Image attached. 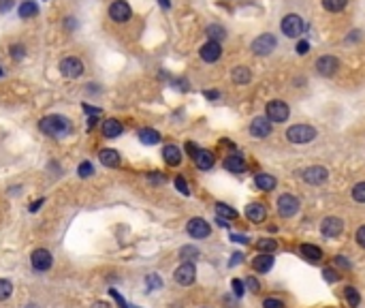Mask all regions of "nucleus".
<instances>
[{"label":"nucleus","mask_w":365,"mask_h":308,"mask_svg":"<svg viewBox=\"0 0 365 308\" xmlns=\"http://www.w3.org/2000/svg\"><path fill=\"white\" fill-rule=\"evenodd\" d=\"M39 128H41L45 135H50V137H54V139H64V137H69V135L73 133V122L69 120L66 116L50 114V116L41 118Z\"/></svg>","instance_id":"1"},{"label":"nucleus","mask_w":365,"mask_h":308,"mask_svg":"<svg viewBox=\"0 0 365 308\" xmlns=\"http://www.w3.org/2000/svg\"><path fill=\"white\" fill-rule=\"evenodd\" d=\"M316 128L310 124H295L286 131V139L290 144H310L312 139H316Z\"/></svg>","instance_id":"2"},{"label":"nucleus","mask_w":365,"mask_h":308,"mask_svg":"<svg viewBox=\"0 0 365 308\" xmlns=\"http://www.w3.org/2000/svg\"><path fill=\"white\" fill-rule=\"evenodd\" d=\"M58 69H60V73H62L66 79H77V77L83 75V71H86L83 62L79 60V58H75V56L62 58V60H60V64H58Z\"/></svg>","instance_id":"3"},{"label":"nucleus","mask_w":365,"mask_h":308,"mask_svg":"<svg viewBox=\"0 0 365 308\" xmlns=\"http://www.w3.org/2000/svg\"><path fill=\"white\" fill-rule=\"evenodd\" d=\"M288 114H290L288 105L284 101H280V99L269 101V103H267V107H265V116L269 118L271 122H286L288 120Z\"/></svg>","instance_id":"4"},{"label":"nucleus","mask_w":365,"mask_h":308,"mask_svg":"<svg viewBox=\"0 0 365 308\" xmlns=\"http://www.w3.org/2000/svg\"><path fill=\"white\" fill-rule=\"evenodd\" d=\"M276 210H278V214L282 216V218H290V216H295L297 212H299V199L295 195H280L278 197V204H276Z\"/></svg>","instance_id":"5"},{"label":"nucleus","mask_w":365,"mask_h":308,"mask_svg":"<svg viewBox=\"0 0 365 308\" xmlns=\"http://www.w3.org/2000/svg\"><path fill=\"white\" fill-rule=\"evenodd\" d=\"M30 266L36 272H47L54 266V255L50 251H45V248H36L30 255Z\"/></svg>","instance_id":"6"},{"label":"nucleus","mask_w":365,"mask_h":308,"mask_svg":"<svg viewBox=\"0 0 365 308\" xmlns=\"http://www.w3.org/2000/svg\"><path fill=\"white\" fill-rule=\"evenodd\" d=\"M186 231H188L190 238H194V240H203V238H208V235L212 233V227H210V223L205 221V218L194 216V218L188 221Z\"/></svg>","instance_id":"7"},{"label":"nucleus","mask_w":365,"mask_h":308,"mask_svg":"<svg viewBox=\"0 0 365 308\" xmlns=\"http://www.w3.org/2000/svg\"><path fill=\"white\" fill-rule=\"evenodd\" d=\"M109 17H111L116 24H126L132 17L130 5L126 3V0H113V3L109 5Z\"/></svg>","instance_id":"8"},{"label":"nucleus","mask_w":365,"mask_h":308,"mask_svg":"<svg viewBox=\"0 0 365 308\" xmlns=\"http://www.w3.org/2000/svg\"><path fill=\"white\" fill-rule=\"evenodd\" d=\"M303 28H306V24H303V19L297 13H288L282 19V32L286 34L288 39H297L299 34L303 32Z\"/></svg>","instance_id":"9"},{"label":"nucleus","mask_w":365,"mask_h":308,"mask_svg":"<svg viewBox=\"0 0 365 308\" xmlns=\"http://www.w3.org/2000/svg\"><path fill=\"white\" fill-rule=\"evenodd\" d=\"M278 45V39L273 37V34H261V37H257L252 41V52L257 56H269Z\"/></svg>","instance_id":"10"},{"label":"nucleus","mask_w":365,"mask_h":308,"mask_svg":"<svg viewBox=\"0 0 365 308\" xmlns=\"http://www.w3.org/2000/svg\"><path fill=\"white\" fill-rule=\"evenodd\" d=\"M173 278H175L177 285L188 287L194 282V278H197V268H194V263H190V261H184L173 272Z\"/></svg>","instance_id":"11"},{"label":"nucleus","mask_w":365,"mask_h":308,"mask_svg":"<svg viewBox=\"0 0 365 308\" xmlns=\"http://www.w3.org/2000/svg\"><path fill=\"white\" fill-rule=\"evenodd\" d=\"M321 231L325 238H337V235L344 231V221L337 216H327L321 223Z\"/></svg>","instance_id":"12"},{"label":"nucleus","mask_w":365,"mask_h":308,"mask_svg":"<svg viewBox=\"0 0 365 308\" xmlns=\"http://www.w3.org/2000/svg\"><path fill=\"white\" fill-rule=\"evenodd\" d=\"M337 69H339V60L335 56H321L318 60H316V71H318V75H323V77L335 75Z\"/></svg>","instance_id":"13"},{"label":"nucleus","mask_w":365,"mask_h":308,"mask_svg":"<svg viewBox=\"0 0 365 308\" xmlns=\"http://www.w3.org/2000/svg\"><path fill=\"white\" fill-rule=\"evenodd\" d=\"M250 135H252V137H257V139L269 137V135H271V120H269L267 116H265V118H263V116L254 118L252 124H250Z\"/></svg>","instance_id":"14"},{"label":"nucleus","mask_w":365,"mask_h":308,"mask_svg":"<svg viewBox=\"0 0 365 308\" xmlns=\"http://www.w3.org/2000/svg\"><path fill=\"white\" fill-rule=\"evenodd\" d=\"M327 178H329V171H327V167H323V165H314V167H308L303 171V180L314 186L327 182Z\"/></svg>","instance_id":"15"},{"label":"nucleus","mask_w":365,"mask_h":308,"mask_svg":"<svg viewBox=\"0 0 365 308\" xmlns=\"http://www.w3.org/2000/svg\"><path fill=\"white\" fill-rule=\"evenodd\" d=\"M199 56H201V60H205V62H216V60H220V56H222V47H220V43H216V41H208L199 50Z\"/></svg>","instance_id":"16"},{"label":"nucleus","mask_w":365,"mask_h":308,"mask_svg":"<svg viewBox=\"0 0 365 308\" xmlns=\"http://www.w3.org/2000/svg\"><path fill=\"white\" fill-rule=\"evenodd\" d=\"M101 131H103V135L107 139H116V137H120L122 133H124V124H122L118 118H107V120L103 122V126H101Z\"/></svg>","instance_id":"17"},{"label":"nucleus","mask_w":365,"mask_h":308,"mask_svg":"<svg viewBox=\"0 0 365 308\" xmlns=\"http://www.w3.org/2000/svg\"><path fill=\"white\" fill-rule=\"evenodd\" d=\"M99 159H101V163L105 165V167H120V163H122L120 152H118V150H111V148L101 150V152H99Z\"/></svg>","instance_id":"18"},{"label":"nucleus","mask_w":365,"mask_h":308,"mask_svg":"<svg viewBox=\"0 0 365 308\" xmlns=\"http://www.w3.org/2000/svg\"><path fill=\"white\" fill-rule=\"evenodd\" d=\"M224 169L231 171V173H241L246 169V161H243L241 154H229L224 159Z\"/></svg>","instance_id":"19"},{"label":"nucleus","mask_w":365,"mask_h":308,"mask_svg":"<svg viewBox=\"0 0 365 308\" xmlns=\"http://www.w3.org/2000/svg\"><path fill=\"white\" fill-rule=\"evenodd\" d=\"M192 161H194V165H197L201 171H208V169L214 167V154L210 150H199L197 154H194Z\"/></svg>","instance_id":"20"},{"label":"nucleus","mask_w":365,"mask_h":308,"mask_svg":"<svg viewBox=\"0 0 365 308\" xmlns=\"http://www.w3.org/2000/svg\"><path fill=\"white\" fill-rule=\"evenodd\" d=\"M163 159L167 165H171V167H177V165L181 163V150L173 144H169L163 148Z\"/></svg>","instance_id":"21"},{"label":"nucleus","mask_w":365,"mask_h":308,"mask_svg":"<svg viewBox=\"0 0 365 308\" xmlns=\"http://www.w3.org/2000/svg\"><path fill=\"white\" fill-rule=\"evenodd\" d=\"M252 268L257 272H261V274H265V272H269L273 268V257L269 253H261L259 257L252 259Z\"/></svg>","instance_id":"22"},{"label":"nucleus","mask_w":365,"mask_h":308,"mask_svg":"<svg viewBox=\"0 0 365 308\" xmlns=\"http://www.w3.org/2000/svg\"><path fill=\"white\" fill-rule=\"evenodd\" d=\"M265 216H267V210H265L263 204H250L246 208V218L252 221V223H263Z\"/></svg>","instance_id":"23"},{"label":"nucleus","mask_w":365,"mask_h":308,"mask_svg":"<svg viewBox=\"0 0 365 308\" xmlns=\"http://www.w3.org/2000/svg\"><path fill=\"white\" fill-rule=\"evenodd\" d=\"M254 184H257L259 191H273L278 180L269 173H259V175H254Z\"/></svg>","instance_id":"24"},{"label":"nucleus","mask_w":365,"mask_h":308,"mask_svg":"<svg viewBox=\"0 0 365 308\" xmlns=\"http://www.w3.org/2000/svg\"><path fill=\"white\" fill-rule=\"evenodd\" d=\"M301 255L308 259V261H321L323 259V251H321V246H314V244H301Z\"/></svg>","instance_id":"25"},{"label":"nucleus","mask_w":365,"mask_h":308,"mask_svg":"<svg viewBox=\"0 0 365 308\" xmlns=\"http://www.w3.org/2000/svg\"><path fill=\"white\" fill-rule=\"evenodd\" d=\"M36 13H39V7H36V3H32V0H24V3L19 5V9H17V15L21 19H30Z\"/></svg>","instance_id":"26"},{"label":"nucleus","mask_w":365,"mask_h":308,"mask_svg":"<svg viewBox=\"0 0 365 308\" xmlns=\"http://www.w3.org/2000/svg\"><path fill=\"white\" fill-rule=\"evenodd\" d=\"M139 141L145 146H156L161 141V133L154 131V128H141L139 131Z\"/></svg>","instance_id":"27"},{"label":"nucleus","mask_w":365,"mask_h":308,"mask_svg":"<svg viewBox=\"0 0 365 308\" xmlns=\"http://www.w3.org/2000/svg\"><path fill=\"white\" fill-rule=\"evenodd\" d=\"M205 34L210 37V41H216V43L226 39V30H224V26H220V24H212V26H208Z\"/></svg>","instance_id":"28"},{"label":"nucleus","mask_w":365,"mask_h":308,"mask_svg":"<svg viewBox=\"0 0 365 308\" xmlns=\"http://www.w3.org/2000/svg\"><path fill=\"white\" fill-rule=\"evenodd\" d=\"M233 81L235 84H239V86H243V84H248V81L252 79V73H250V69L248 67H235L233 69Z\"/></svg>","instance_id":"29"},{"label":"nucleus","mask_w":365,"mask_h":308,"mask_svg":"<svg viewBox=\"0 0 365 308\" xmlns=\"http://www.w3.org/2000/svg\"><path fill=\"white\" fill-rule=\"evenodd\" d=\"M216 214L220 216V218L233 221V218H237V210L231 208V206H226V204H216Z\"/></svg>","instance_id":"30"},{"label":"nucleus","mask_w":365,"mask_h":308,"mask_svg":"<svg viewBox=\"0 0 365 308\" xmlns=\"http://www.w3.org/2000/svg\"><path fill=\"white\" fill-rule=\"evenodd\" d=\"M344 298H346V302H348L352 308H357V306L361 304V295H359V291H357L355 287H346V289H344Z\"/></svg>","instance_id":"31"},{"label":"nucleus","mask_w":365,"mask_h":308,"mask_svg":"<svg viewBox=\"0 0 365 308\" xmlns=\"http://www.w3.org/2000/svg\"><path fill=\"white\" fill-rule=\"evenodd\" d=\"M348 5V0H323V7L329 11V13H337Z\"/></svg>","instance_id":"32"},{"label":"nucleus","mask_w":365,"mask_h":308,"mask_svg":"<svg viewBox=\"0 0 365 308\" xmlns=\"http://www.w3.org/2000/svg\"><path fill=\"white\" fill-rule=\"evenodd\" d=\"M11 293H13V285H11V280L0 278V302L9 300V298H11Z\"/></svg>","instance_id":"33"},{"label":"nucleus","mask_w":365,"mask_h":308,"mask_svg":"<svg viewBox=\"0 0 365 308\" xmlns=\"http://www.w3.org/2000/svg\"><path fill=\"white\" fill-rule=\"evenodd\" d=\"M9 52H11V58H13V60H21V58L26 56V47H24L21 43H13L9 47Z\"/></svg>","instance_id":"34"},{"label":"nucleus","mask_w":365,"mask_h":308,"mask_svg":"<svg viewBox=\"0 0 365 308\" xmlns=\"http://www.w3.org/2000/svg\"><path fill=\"white\" fill-rule=\"evenodd\" d=\"M257 246H259V251H261V253H273L276 248H278V242H276V240H267V238H265V240H259V244H257Z\"/></svg>","instance_id":"35"},{"label":"nucleus","mask_w":365,"mask_h":308,"mask_svg":"<svg viewBox=\"0 0 365 308\" xmlns=\"http://www.w3.org/2000/svg\"><path fill=\"white\" fill-rule=\"evenodd\" d=\"M352 199L359 201V204H365V182H359L352 188Z\"/></svg>","instance_id":"36"},{"label":"nucleus","mask_w":365,"mask_h":308,"mask_svg":"<svg viewBox=\"0 0 365 308\" xmlns=\"http://www.w3.org/2000/svg\"><path fill=\"white\" fill-rule=\"evenodd\" d=\"M179 257L184 259V261H188V259H197V257H199V251H197L194 246H184V248L179 251Z\"/></svg>","instance_id":"37"},{"label":"nucleus","mask_w":365,"mask_h":308,"mask_svg":"<svg viewBox=\"0 0 365 308\" xmlns=\"http://www.w3.org/2000/svg\"><path fill=\"white\" fill-rule=\"evenodd\" d=\"M77 173H79V178H90L92 173H94V167H92V163H88V161H83L79 167H77Z\"/></svg>","instance_id":"38"},{"label":"nucleus","mask_w":365,"mask_h":308,"mask_svg":"<svg viewBox=\"0 0 365 308\" xmlns=\"http://www.w3.org/2000/svg\"><path fill=\"white\" fill-rule=\"evenodd\" d=\"M145 285H148V289H161L163 287V278L158 274H150L148 278H145Z\"/></svg>","instance_id":"39"},{"label":"nucleus","mask_w":365,"mask_h":308,"mask_svg":"<svg viewBox=\"0 0 365 308\" xmlns=\"http://www.w3.org/2000/svg\"><path fill=\"white\" fill-rule=\"evenodd\" d=\"M175 188L181 193V195H190V188H188V184H186V180L181 175H177L175 178Z\"/></svg>","instance_id":"40"},{"label":"nucleus","mask_w":365,"mask_h":308,"mask_svg":"<svg viewBox=\"0 0 365 308\" xmlns=\"http://www.w3.org/2000/svg\"><path fill=\"white\" fill-rule=\"evenodd\" d=\"M323 276H325V280H327V282H337V280H339V274H337L335 270H331V268L323 270Z\"/></svg>","instance_id":"41"},{"label":"nucleus","mask_w":365,"mask_h":308,"mask_svg":"<svg viewBox=\"0 0 365 308\" xmlns=\"http://www.w3.org/2000/svg\"><path fill=\"white\" fill-rule=\"evenodd\" d=\"M243 285H246L252 293H257V291H261V285H259V280L257 278H254V276H248L246 278V282H243Z\"/></svg>","instance_id":"42"},{"label":"nucleus","mask_w":365,"mask_h":308,"mask_svg":"<svg viewBox=\"0 0 365 308\" xmlns=\"http://www.w3.org/2000/svg\"><path fill=\"white\" fill-rule=\"evenodd\" d=\"M263 308H284V304L280 302V300H276V298H267L263 302Z\"/></svg>","instance_id":"43"},{"label":"nucleus","mask_w":365,"mask_h":308,"mask_svg":"<svg viewBox=\"0 0 365 308\" xmlns=\"http://www.w3.org/2000/svg\"><path fill=\"white\" fill-rule=\"evenodd\" d=\"M15 7V0H0V13H9Z\"/></svg>","instance_id":"44"},{"label":"nucleus","mask_w":365,"mask_h":308,"mask_svg":"<svg viewBox=\"0 0 365 308\" xmlns=\"http://www.w3.org/2000/svg\"><path fill=\"white\" fill-rule=\"evenodd\" d=\"M243 289H246V285H243L239 278H235V280H233V291H235L237 298H239V295H243Z\"/></svg>","instance_id":"45"},{"label":"nucleus","mask_w":365,"mask_h":308,"mask_svg":"<svg viewBox=\"0 0 365 308\" xmlns=\"http://www.w3.org/2000/svg\"><path fill=\"white\" fill-rule=\"evenodd\" d=\"M308 52H310V43H308V41H299V43H297V54L306 56Z\"/></svg>","instance_id":"46"},{"label":"nucleus","mask_w":365,"mask_h":308,"mask_svg":"<svg viewBox=\"0 0 365 308\" xmlns=\"http://www.w3.org/2000/svg\"><path fill=\"white\" fill-rule=\"evenodd\" d=\"M81 107H83V112L90 114V116H101V114H103V112H101V107H92V105H86V103H83Z\"/></svg>","instance_id":"47"},{"label":"nucleus","mask_w":365,"mask_h":308,"mask_svg":"<svg viewBox=\"0 0 365 308\" xmlns=\"http://www.w3.org/2000/svg\"><path fill=\"white\" fill-rule=\"evenodd\" d=\"M357 242H359L361 248H365V225L357 229Z\"/></svg>","instance_id":"48"},{"label":"nucleus","mask_w":365,"mask_h":308,"mask_svg":"<svg viewBox=\"0 0 365 308\" xmlns=\"http://www.w3.org/2000/svg\"><path fill=\"white\" fill-rule=\"evenodd\" d=\"M335 263H337V266H342V268H350V261H346V259H344L342 255L335 257Z\"/></svg>","instance_id":"49"},{"label":"nucleus","mask_w":365,"mask_h":308,"mask_svg":"<svg viewBox=\"0 0 365 308\" xmlns=\"http://www.w3.org/2000/svg\"><path fill=\"white\" fill-rule=\"evenodd\" d=\"M186 148H188V152H190V157L194 159V154H197V152H199V148H197V146H194V144H186Z\"/></svg>","instance_id":"50"},{"label":"nucleus","mask_w":365,"mask_h":308,"mask_svg":"<svg viewBox=\"0 0 365 308\" xmlns=\"http://www.w3.org/2000/svg\"><path fill=\"white\" fill-rule=\"evenodd\" d=\"M43 201H45V199H39V201H34V204L30 206V212H36V210H39V208L43 206Z\"/></svg>","instance_id":"51"},{"label":"nucleus","mask_w":365,"mask_h":308,"mask_svg":"<svg viewBox=\"0 0 365 308\" xmlns=\"http://www.w3.org/2000/svg\"><path fill=\"white\" fill-rule=\"evenodd\" d=\"M233 240L239 242V244H248V238H246V235H233Z\"/></svg>","instance_id":"52"},{"label":"nucleus","mask_w":365,"mask_h":308,"mask_svg":"<svg viewBox=\"0 0 365 308\" xmlns=\"http://www.w3.org/2000/svg\"><path fill=\"white\" fill-rule=\"evenodd\" d=\"M205 97H208V99H218V97H220V92H216V90L210 92V90H208V92H205Z\"/></svg>","instance_id":"53"},{"label":"nucleus","mask_w":365,"mask_h":308,"mask_svg":"<svg viewBox=\"0 0 365 308\" xmlns=\"http://www.w3.org/2000/svg\"><path fill=\"white\" fill-rule=\"evenodd\" d=\"M150 180H152V182H161V184H163V182H165V175H150Z\"/></svg>","instance_id":"54"},{"label":"nucleus","mask_w":365,"mask_h":308,"mask_svg":"<svg viewBox=\"0 0 365 308\" xmlns=\"http://www.w3.org/2000/svg\"><path fill=\"white\" fill-rule=\"evenodd\" d=\"M239 261H241V255H239V253H235V255H233V261H231L229 266H237Z\"/></svg>","instance_id":"55"},{"label":"nucleus","mask_w":365,"mask_h":308,"mask_svg":"<svg viewBox=\"0 0 365 308\" xmlns=\"http://www.w3.org/2000/svg\"><path fill=\"white\" fill-rule=\"evenodd\" d=\"M92 308H111V306H109L107 302H96V304H94Z\"/></svg>","instance_id":"56"},{"label":"nucleus","mask_w":365,"mask_h":308,"mask_svg":"<svg viewBox=\"0 0 365 308\" xmlns=\"http://www.w3.org/2000/svg\"><path fill=\"white\" fill-rule=\"evenodd\" d=\"M158 3H161L163 9H169V7H171V3H169V0H158Z\"/></svg>","instance_id":"57"},{"label":"nucleus","mask_w":365,"mask_h":308,"mask_svg":"<svg viewBox=\"0 0 365 308\" xmlns=\"http://www.w3.org/2000/svg\"><path fill=\"white\" fill-rule=\"evenodd\" d=\"M5 75V71H3V67H0V77H3Z\"/></svg>","instance_id":"58"}]
</instances>
